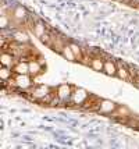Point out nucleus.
I'll return each instance as SVG.
<instances>
[{
	"mask_svg": "<svg viewBox=\"0 0 139 149\" xmlns=\"http://www.w3.org/2000/svg\"><path fill=\"white\" fill-rule=\"evenodd\" d=\"M32 79L29 77V74H15L14 77V85L18 86L20 89H28L32 86Z\"/></svg>",
	"mask_w": 139,
	"mask_h": 149,
	"instance_id": "nucleus-1",
	"label": "nucleus"
},
{
	"mask_svg": "<svg viewBox=\"0 0 139 149\" xmlns=\"http://www.w3.org/2000/svg\"><path fill=\"white\" fill-rule=\"evenodd\" d=\"M73 86L70 84H61L57 88V91H56V95L59 97L61 102H66L68 99H71V95H73Z\"/></svg>",
	"mask_w": 139,
	"mask_h": 149,
	"instance_id": "nucleus-2",
	"label": "nucleus"
},
{
	"mask_svg": "<svg viewBox=\"0 0 139 149\" xmlns=\"http://www.w3.org/2000/svg\"><path fill=\"white\" fill-rule=\"evenodd\" d=\"M117 104L111 102V100H107V99H103L98 103V111L103 113V114H109V113H114L117 110Z\"/></svg>",
	"mask_w": 139,
	"mask_h": 149,
	"instance_id": "nucleus-3",
	"label": "nucleus"
},
{
	"mask_svg": "<svg viewBox=\"0 0 139 149\" xmlns=\"http://www.w3.org/2000/svg\"><path fill=\"white\" fill-rule=\"evenodd\" d=\"M88 99H89V93L85 89H81V88L75 89L73 92V95H71V102L74 104H82V103H85Z\"/></svg>",
	"mask_w": 139,
	"mask_h": 149,
	"instance_id": "nucleus-4",
	"label": "nucleus"
},
{
	"mask_svg": "<svg viewBox=\"0 0 139 149\" xmlns=\"http://www.w3.org/2000/svg\"><path fill=\"white\" fill-rule=\"evenodd\" d=\"M52 92V89L47 86V85H38V86H35L32 88V91H31V95H32L33 99H38V100H42L43 97L49 95Z\"/></svg>",
	"mask_w": 139,
	"mask_h": 149,
	"instance_id": "nucleus-5",
	"label": "nucleus"
},
{
	"mask_svg": "<svg viewBox=\"0 0 139 149\" xmlns=\"http://www.w3.org/2000/svg\"><path fill=\"white\" fill-rule=\"evenodd\" d=\"M0 61H1V65L11 67V68H13L14 64L17 63V61H15V56H14L11 52H6V50H3V53H1V56H0Z\"/></svg>",
	"mask_w": 139,
	"mask_h": 149,
	"instance_id": "nucleus-6",
	"label": "nucleus"
},
{
	"mask_svg": "<svg viewBox=\"0 0 139 149\" xmlns=\"http://www.w3.org/2000/svg\"><path fill=\"white\" fill-rule=\"evenodd\" d=\"M13 70L15 74H29V63L25 61V57H21L20 61L14 64Z\"/></svg>",
	"mask_w": 139,
	"mask_h": 149,
	"instance_id": "nucleus-7",
	"label": "nucleus"
},
{
	"mask_svg": "<svg viewBox=\"0 0 139 149\" xmlns=\"http://www.w3.org/2000/svg\"><path fill=\"white\" fill-rule=\"evenodd\" d=\"M28 63H29V75L35 77V75L40 74V71H42V64H40L38 60L32 58V60H29Z\"/></svg>",
	"mask_w": 139,
	"mask_h": 149,
	"instance_id": "nucleus-8",
	"label": "nucleus"
},
{
	"mask_svg": "<svg viewBox=\"0 0 139 149\" xmlns=\"http://www.w3.org/2000/svg\"><path fill=\"white\" fill-rule=\"evenodd\" d=\"M103 71L106 72L107 75H110V77L117 75V65H115V63L111 61V60H106V61H104V68H103Z\"/></svg>",
	"mask_w": 139,
	"mask_h": 149,
	"instance_id": "nucleus-9",
	"label": "nucleus"
},
{
	"mask_svg": "<svg viewBox=\"0 0 139 149\" xmlns=\"http://www.w3.org/2000/svg\"><path fill=\"white\" fill-rule=\"evenodd\" d=\"M60 53H61V56L66 58V60H68V61H74V60L77 58L70 45H64V46H63V49H61V52H60Z\"/></svg>",
	"mask_w": 139,
	"mask_h": 149,
	"instance_id": "nucleus-10",
	"label": "nucleus"
},
{
	"mask_svg": "<svg viewBox=\"0 0 139 149\" xmlns=\"http://www.w3.org/2000/svg\"><path fill=\"white\" fill-rule=\"evenodd\" d=\"M13 72H14V70L11 68V67L1 65V68H0V78L3 79V82H7L10 78L13 77Z\"/></svg>",
	"mask_w": 139,
	"mask_h": 149,
	"instance_id": "nucleus-11",
	"label": "nucleus"
},
{
	"mask_svg": "<svg viewBox=\"0 0 139 149\" xmlns=\"http://www.w3.org/2000/svg\"><path fill=\"white\" fill-rule=\"evenodd\" d=\"M91 67H92L95 71H103V68H104V60L100 57H93L91 60Z\"/></svg>",
	"mask_w": 139,
	"mask_h": 149,
	"instance_id": "nucleus-12",
	"label": "nucleus"
},
{
	"mask_svg": "<svg viewBox=\"0 0 139 149\" xmlns=\"http://www.w3.org/2000/svg\"><path fill=\"white\" fill-rule=\"evenodd\" d=\"M129 74H131V71H128L122 64L117 65V77H118L120 79H122V81H128V79H129Z\"/></svg>",
	"mask_w": 139,
	"mask_h": 149,
	"instance_id": "nucleus-13",
	"label": "nucleus"
},
{
	"mask_svg": "<svg viewBox=\"0 0 139 149\" xmlns=\"http://www.w3.org/2000/svg\"><path fill=\"white\" fill-rule=\"evenodd\" d=\"M13 17L15 19H18V21H24V19L27 18V10L22 6L15 7V10H14V13H13Z\"/></svg>",
	"mask_w": 139,
	"mask_h": 149,
	"instance_id": "nucleus-14",
	"label": "nucleus"
},
{
	"mask_svg": "<svg viewBox=\"0 0 139 149\" xmlns=\"http://www.w3.org/2000/svg\"><path fill=\"white\" fill-rule=\"evenodd\" d=\"M33 32H35V35H36L38 38H42V36L46 33V26H45V24L36 22V24L33 25Z\"/></svg>",
	"mask_w": 139,
	"mask_h": 149,
	"instance_id": "nucleus-15",
	"label": "nucleus"
},
{
	"mask_svg": "<svg viewBox=\"0 0 139 149\" xmlns=\"http://www.w3.org/2000/svg\"><path fill=\"white\" fill-rule=\"evenodd\" d=\"M14 39L18 42V43H28L29 42V38H28V35L25 32H22V31H17V32H14Z\"/></svg>",
	"mask_w": 139,
	"mask_h": 149,
	"instance_id": "nucleus-16",
	"label": "nucleus"
},
{
	"mask_svg": "<svg viewBox=\"0 0 139 149\" xmlns=\"http://www.w3.org/2000/svg\"><path fill=\"white\" fill-rule=\"evenodd\" d=\"M70 46H71V49H73L74 54H75V57L78 58V60H82L84 58V56H82V50H81V47L78 45H75V43H70Z\"/></svg>",
	"mask_w": 139,
	"mask_h": 149,
	"instance_id": "nucleus-17",
	"label": "nucleus"
},
{
	"mask_svg": "<svg viewBox=\"0 0 139 149\" xmlns=\"http://www.w3.org/2000/svg\"><path fill=\"white\" fill-rule=\"evenodd\" d=\"M115 111L120 113V116H122V117H131V111H129V109L127 106H118Z\"/></svg>",
	"mask_w": 139,
	"mask_h": 149,
	"instance_id": "nucleus-18",
	"label": "nucleus"
},
{
	"mask_svg": "<svg viewBox=\"0 0 139 149\" xmlns=\"http://www.w3.org/2000/svg\"><path fill=\"white\" fill-rule=\"evenodd\" d=\"M8 18H7L6 14H3V15H0V28L1 29H6L7 26H8Z\"/></svg>",
	"mask_w": 139,
	"mask_h": 149,
	"instance_id": "nucleus-19",
	"label": "nucleus"
},
{
	"mask_svg": "<svg viewBox=\"0 0 139 149\" xmlns=\"http://www.w3.org/2000/svg\"><path fill=\"white\" fill-rule=\"evenodd\" d=\"M135 85H136V88L139 89V77H138V78H135Z\"/></svg>",
	"mask_w": 139,
	"mask_h": 149,
	"instance_id": "nucleus-20",
	"label": "nucleus"
},
{
	"mask_svg": "<svg viewBox=\"0 0 139 149\" xmlns=\"http://www.w3.org/2000/svg\"><path fill=\"white\" fill-rule=\"evenodd\" d=\"M138 1H139V0H138Z\"/></svg>",
	"mask_w": 139,
	"mask_h": 149,
	"instance_id": "nucleus-21",
	"label": "nucleus"
}]
</instances>
